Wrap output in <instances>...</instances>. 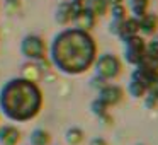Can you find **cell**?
Masks as SVG:
<instances>
[{"label": "cell", "instance_id": "8992f818", "mask_svg": "<svg viewBox=\"0 0 158 145\" xmlns=\"http://www.w3.org/2000/svg\"><path fill=\"white\" fill-rule=\"evenodd\" d=\"M121 99H123V90L117 86H104L99 96V101H102L107 108L117 104Z\"/></svg>", "mask_w": 158, "mask_h": 145}, {"label": "cell", "instance_id": "6da1fadb", "mask_svg": "<svg viewBox=\"0 0 158 145\" xmlns=\"http://www.w3.org/2000/svg\"><path fill=\"white\" fill-rule=\"evenodd\" d=\"M51 56L63 72L82 73L95 60V43L87 31L68 29L55 38Z\"/></svg>", "mask_w": 158, "mask_h": 145}, {"label": "cell", "instance_id": "3957f363", "mask_svg": "<svg viewBox=\"0 0 158 145\" xmlns=\"http://www.w3.org/2000/svg\"><path fill=\"white\" fill-rule=\"evenodd\" d=\"M95 67H97V75L102 80L116 79L121 72V63L114 55H102L97 60Z\"/></svg>", "mask_w": 158, "mask_h": 145}, {"label": "cell", "instance_id": "30bf717a", "mask_svg": "<svg viewBox=\"0 0 158 145\" xmlns=\"http://www.w3.org/2000/svg\"><path fill=\"white\" fill-rule=\"evenodd\" d=\"M138 24H139V29H143L144 33L151 34V33H155L158 28V17L153 14H144Z\"/></svg>", "mask_w": 158, "mask_h": 145}, {"label": "cell", "instance_id": "277c9868", "mask_svg": "<svg viewBox=\"0 0 158 145\" xmlns=\"http://www.w3.org/2000/svg\"><path fill=\"white\" fill-rule=\"evenodd\" d=\"M22 53H24L27 58L31 60H43L44 58V53H46V45L39 36H26L24 41H22V46H21Z\"/></svg>", "mask_w": 158, "mask_h": 145}, {"label": "cell", "instance_id": "5b68a950", "mask_svg": "<svg viewBox=\"0 0 158 145\" xmlns=\"http://www.w3.org/2000/svg\"><path fill=\"white\" fill-rule=\"evenodd\" d=\"M144 53H146V45L141 38H138V36L126 38V56L131 63L139 65L144 58Z\"/></svg>", "mask_w": 158, "mask_h": 145}, {"label": "cell", "instance_id": "7a4b0ae2", "mask_svg": "<svg viewBox=\"0 0 158 145\" xmlns=\"http://www.w3.org/2000/svg\"><path fill=\"white\" fill-rule=\"evenodd\" d=\"M0 106L10 120L27 121L43 106L41 90L31 79H14L0 92Z\"/></svg>", "mask_w": 158, "mask_h": 145}, {"label": "cell", "instance_id": "4fadbf2b", "mask_svg": "<svg viewBox=\"0 0 158 145\" xmlns=\"http://www.w3.org/2000/svg\"><path fill=\"white\" fill-rule=\"evenodd\" d=\"M66 140H68V143H72V145H78L80 142L83 140V133L78 130V128H72V130L66 133Z\"/></svg>", "mask_w": 158, "mask_h": 145}, {"label": "cell", "instance_id": "5bb4252c", "mask_svg": "<svg viewBox=\"0 0 158 145\" xmlns=\"http://www.w3.org/2000/svg\"><path fill=\"white\" fill-rule=\"evenodd\" d=\"M92 145H106V142H104V140H94Z\"/></svg>", "mask_w": 158, "mask_h": 145}, {"label": "cell", "instance_id": "ba28073f", "mask_svg": "<svg viewBox=\"0 0 158 145\" xmlns=\"http://www.w3.org/2000/svg\"><path fill=\"white\" fill-rule=\"evenodd\" d=\"M21 140V131L14 126L0 128V143L2 145H17Z\"/></svg>", "mask_w": 158, "mask_h": 145}, {"label": "cell", "instance_id": "7c38bea8", "mask_svg": "<svg viewBox=\"0 0 158 145\" xmlns=\"http://www.w3.org/2000/svg\"><path fill=\"white\" fill-rule=\"evenodd\" d=\"M31 142L34 145H48L49 143V133L44 130H34L31 135Z\"/></svg>", "mask_w": 158, "mask_h": 145}, {"label": "cell", "instance_id": "52a82bcc", "mask_svg": "<svg viewBox=\"0 0 158 145\" xmlns=\"http://www.w3.org/2000/svg\"><path fill=\"white\" fill-rule=\"evenodd\" d=\"M73 21L77 22V29L89 31V29L94 28V24H95V15L83 7V9H78V11H77L75 19H73Z\"/></svg>", "mask_w": 158, "mask_h": 145}, {"label": "cell", "instance_id": "8fae6325", "mask_svg": "<svg viewBox=\"0 0 158 145\" xmlns=\"http://www.w3.org/2000/svg\"><path fill=\"white\" fill-rule=\"evenodd\" d=\"M87 11L92 12L94 15H104L107 11V0H89L87 2Z\"/></svg>", "mask_w": 158, "mask_h": 145}, {"label": "cell", "instance_id": "9c48e42d", "mask_svg": "<svg viewBox=\"0 0 158 145\" xmlns=\"http://www.w3.org/2000/svg\"><path fill=\"white\" fill-rule=\"evenodd\" d=\"M75 14H77V9L73 4H61L56 11V21L60 24H68L75 19Z\"/></svg>", "mask_w": 158, "mask_h": 145}]
</instances>
